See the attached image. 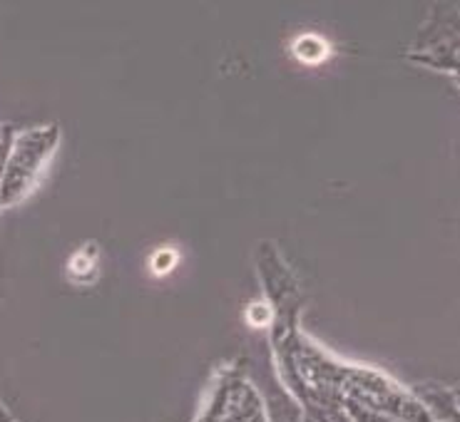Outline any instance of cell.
Instances as JSON below:
<instances>
[{"label":"cell","mask_w":460,"mask_h":422,"mask_svg":"<svg viewBox=\"0 0 460 422\" xmlns=\"http://www.w3.org/2000/svg\"><path fill=\"white\" fill-rule=\"evenodd\" d=\"M458 400H460V395H458Z\"/></svg>","instance_id":"cell-1"}]
</instances>
